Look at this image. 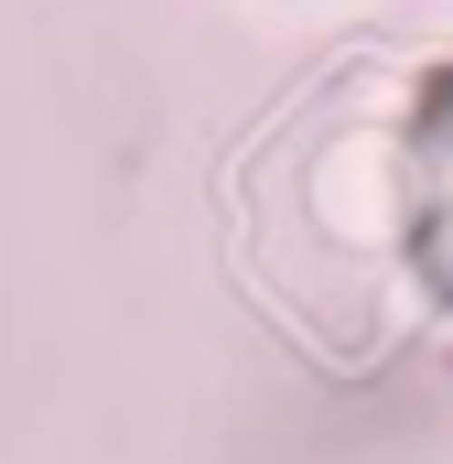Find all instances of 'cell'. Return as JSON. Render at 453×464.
Here are the masks:
<instances>
[{
  "instance_id": "6da1fadb",
  "label": "cell",
  "mask_w": 453,
  "mask_h": 464,
  "mask_svg": "<svg viewBox=\"0 0 453 464\" xmlns=\"http://www.w3.org/2000/svg\"><path fill=\"white\" fill-rule=\"evenodd\" d=\"M400 227L432 303H453V65L410 98V130H400Z\"/></svg>"
}]
</instances>
